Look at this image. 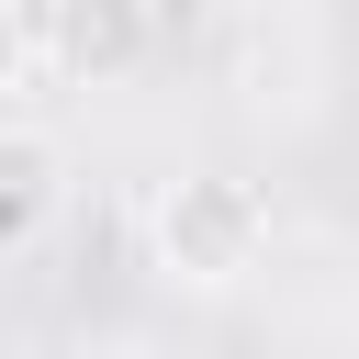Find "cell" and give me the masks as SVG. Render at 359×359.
Masks as SVG:
<instances>
[{
	"label": "cell",
	"mask_w": 359,
	"mask_h": 359,
	"mask_svg": "<svg viewBox=\"0 0 359 359\" xmlns=\"http://www.w3.org/2000/svg\"><path fill=\"white\" fill-rule=\"evenodd\" d=\"M146 247H157V269L180 292H236L269 258V191L247 168H180L146 202Z\"/></svg>",
	"instance_id": "cell-1"
},
{
	"label": "cell",
	"mask_w": 359,
	"mask_h": 359,
	"mask_svg": "<svg viewBox=\"0 0 359 359\" xmlns=\"http://www.w3.org/2000/svg\"><path fill=\"white\" fill-rule=\"evenodd\" d=\"M34 45H45V67H56V79H79V90H112V79H135V67L157 56V11H135V0L34 11Z\"/></svg>",
	"instance_id": "cell-2"
},
{
	"label": "cell",
	"mask_w": 359,
	"mask_h": 359,
	"mask_svg": "<svg viewBox=\"0 0 359 359\" xmlns=\"http://www.w3.org/2000/svg\"><path fill=\"white\" fill-rule=\"evenodd\" d=\"M67 224V146L22 112H0V258H34Z\"/></svg>",
	"instance_id": "cell-3"
},
{
	"label": "cell",
	"mask_w": 359,
	"mask_h": 359,
	"mask_svg": "<svg viewBox=\"0 0 359 359\" xmlns=\"http://www.w3.org/2000/svg\"><path fill=\"white\" fill-rule=\"evenodd\" d=\"M34 67H45V45H34V11H0V101H11Z\"/></svg>",
	"instance_id": "cell-4"
}]
</instances>
